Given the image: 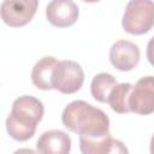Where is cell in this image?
<instances>
[{
	"label": "cell",
	"mask_w": 154,
	"mask_h": 154,
	"mask_svg": "<svg viewBox=\"0 0 154 154\" xmlns=\"http://www.w3.org/2000/svg\"><path fill=\"white\" fill-rule=\"evenodd\" d=\"M61 122L65 128L79 136H100L109 131L107 114L82 100H75L64 108Z\"/></svg>",
	"instance_id": "6da1fadb"
},
{
	"label": "cell",
	"mask_w": 154,
	"mask_h": 154,
	"mask_svg": "<svg viewBox=\"0 0 154 154\" xmlns=\"http://www.w3.org/2000/svg\"><path fill=\"white\" fill-rule=\"evenodd\" d=\"M43 103L30 95L17 97L6 118V130L16 141H28L35 135L36 126L43 117Z\"/></svg>",
	"instance_id": "7a4b0ae2"
},
{
	"label": "cell",
	"mask_w": 154,
	"mask_h": 154,
	"mask_svg": "<svg viewBox=\"0 0 154 154\" xmlns=\"http://www.w3.org/2000/svg\"><path fill=\"white\" fill-rule=\"evenodd\" d=\"M154 24V4L150 0L129 1L122 19L123 29L131 35L147 34Z\"/></svg>",
	"instance_id": "3957f363"
},
{
	"label": "cell",
	"mask_w": 154,
	"mask_h": 154,
	"mask_svg": "<svg viewBox=\"0 0 154 154\" xmlns=\"http://www.w3.org/2000/svg\"><path fill=\"white\" fill-rule=\"evenodd\" d=\"M84 82L82 66L73 60H61L55 65L52 73V88L63 94L78 91Z\"/></svg>",
	"instance_id": "277c9868"
},
{
	"label": "cell",
	"mask_w": 154,
	"mask_h": 154,
	"mask_svg": "<svg viewBox=\"0 0 154 154\" xmlns=\"http://www.w3.org/2000/svg\"><path fill=\"white\" fill-rule=\"evenodd\" d=\"M37 6V0H5L0 5V17L8 26H24L35 16Z\"/></svg>",
	"instance_id": "5b68a950"
},
{
	"label": "cell",
	"mask_w": 154,
	"mask_h": 154,
	"mask_svg": "<svg viewBox=\"0 0 154 154\" xmlns=\"http://www.w3.org/2000/svg\"><path fill=\"white\" fill-rule=\"evenodd\" d=\"M129 111L140 116H148L154 112V78L146 76L140 78L131 87L128 99Z\"/></svg>",
	"instance_id": "8992f818"
},
{
	"label": "cell",
	"mask_w": 154,
	"mask_h": 154,
	"mask_svg": "<svg viewBox=\"0 0 154 154\" xmlns=\"http://www.w3.org/2000/svg\"><path fill=\"white\" fill-rule=\"evenodd\" d=\"M109 61L119 71H130L140 61V48L128 40H118L109 48Z\"/></svg>",
	"instance_id": "52a82bcc"
},
{
	"label": "cell",
	"mask_w": 154,
	"mask_h": 154,
	"mask_svg": "<svg viewBox=\"0 0 154 154\" xmlns=\"http://www.w3.org/2000/svg\"><path fill=\"white\" fill-rule=\"evenodd\" d=\"M79 10L72 0H53L46 7L47 20L57 28L71 26L78 19Z\"/></svg>",
	"instance_id": "ba28073f"
},
{
	"label": "cell",
	"mask_w": 154,
	"mask_h": 154,
	"mask_svg": "<svg viewBox=\"0 0 154 154\" xmlns=\"http://www.w3.org/2000/svg\"><path fill=\"white\" fill-rule=\"evenodd\" d=\"M36 148L38 154H70L71 138L65 131L49 130L38 137Z\"/></svg>",
	"instance_id": "9c48e42d"
},
{
	"label": "cell",
	"mask_w": 154,
	"mask_h": 154,
	"mask_svg": "<svg viewBox=\"0 0 154 154\" xmlns=\"http://www.w3.org/2000/svg\"><path fill=\"white\" fill-rule=\"evenodd\" d=\"M58 64L54 57H43L34 65L31 70V82L41 90H52V73Z\"/></svg>",
	"instance_id": "30bf717a"
},
{
	"label": "cell",
	"mask_w": 154,
	"mask_h": 154,
	"mask_svg": "<svg viewBox=\"0 0 154 154\" xmlns=\"http://www.w3.org/2000/svg\"><path fill=\"white\" fill-rule=\"evenodd\" d=\"M112 141L109 131L100 136H79V149L82 154H107Z\"/></svg>",
	"instance_id": "8fae6325"
},
{
	"label": "cell",
	"mask_w": 154,
	"mask_h": 154,
	"mask_svg": "<svg viewBox=\"0 0 154 154\" xmlns=\"http://www.w3.org/2000/svg\"><path fill=\"white\" fill-rule=\"evenodd\" d=\"M116 84L117 81L111 73L100 72L95 75L90 84V91L93 97L99 102H107L109 93Z\"/></svg>",
	"instance_id": "7c38bea8"
},
{
	"label": "cell",
	"mask_w": 154,
	"mask_h": 154,
	"mask_svg": "<svg viewBox=\"0 0 154 154\" xmlns=\"http://www.w3.org/2000/svg\"><path fill=\"white\" fill-rule=\"evenodd\" d=\"M132 84L130 83H117L113 89L109 93L107 103L111 106V108L119 113V114H125L129 113V106H128V99L129 94L131 90Z\"/></svg>",
	"instance_id": "4fadbf2b"
},
{
	"label": "cell",
	"mask_w": 154,
	"mask_h": 154,
	"mask_svg": "<svg viewBox=\"0 0 154 154\" xmlns=\"http://www.w3.org/2000/svg\"><path fill=\"white\" fill-rule=\"evenodd\" d=\"M107 154H129V150L126 148V146L119 141V140H113L112 141V146L111 149Z\"/></svg>",
	"instance_id": "5bb4252c"
},
{
	"label": "cell",
	"mask_w": 154,
	"mask_h": 154,
	"mask_svg": "<svg viewBox=\"0 0 154 154\" xmlns=\"http://www.w3.org/2000/svg\"><path fill=\"white\" fill-rule=\"evenodd\" d=\"M13 154H38V153L35 152L34 149H30V148H19Z\"/></svg>",
	"instance_id": "9a60e30c"
}]
</instances>
